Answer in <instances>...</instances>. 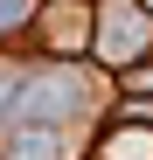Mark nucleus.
<instances>
[{
	"instance_id": "obj_1",
	"label": "nucleus",
	"mask_w": 153,
	"mask_h": 160,
	"mask_svg": "<svg viewBox=\"0 0 153 160\" xmlns=\"http://www.w3.org/2000/svg\"><path fill=\"white\" fill-rule=\"evenodd\" d=\"M21 14H28V0H0V28H14Z\"/></svg>"
}]
</instances>
